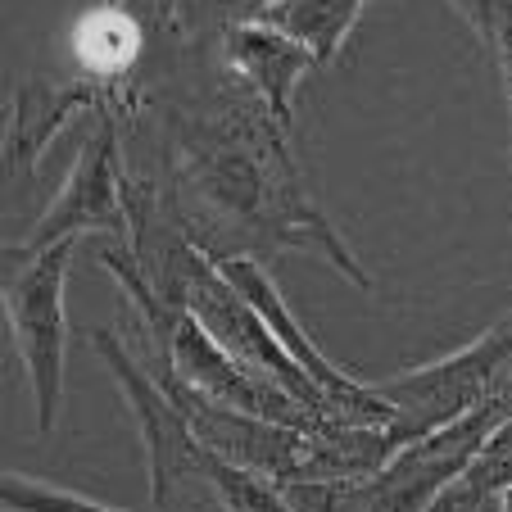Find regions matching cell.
<instances>
[{
	"mask_svg": "<svg viewBox=\"0 0 512 512\" xmlns=\"http://www.w3.org/2000/svg\"><path fill=\"white\" fill-rule=\"evenodd\" d=\"M164 68L159 87L141 78V96L118 123L127 145H141L127 168L155 177L186 241L213 263L304 250L354 290H372L368 268L313 200L290 132L227 68L223 46L164 41Z\"/></svg>",
	"mask_w": 512,
	"mask_h": 512,
	"instance_id": "cell-1",
	"label": "cell"
},
{
	"mask_svg": "<svg viewBox=\"0 0 512 512\" xmlns=\"http://www.w3.org/2000/svg\"><path fill=\"white\" fill-rule=\"evenodd\" d=\"M91 349L118 381L127 408L136 417L150 463V508L155 512H227L218 490V454L204 445L186 413L173 404L159 377L145 368V358L132 349V340L100 327L91 331Z\"/></svg>",
	"mask_w": 512,
	"mask_h": 512,
	"instance_id": "cell-2",
	"label": "cell"
},
{
	"mask_svg": "<svg viewBox=\"0 0 512 512\" xmlns=\"http://www.w3.org/2000/svg\"><path fill=\"white\" fill-rule=\"evenodd\" d=\"M78 254V236L55 241L37 254L5 250V322L10 345L23 363V377L37 408V435H55L59 408H64V281Z\"/></svg>",
	"mask_w": 512,
	"mask_h": 512,
	"instance_id": "cell-3",
	"label": "cell"
},
{
	"mask_svg": "<svg viewBox=\"0 0 512 512\" xmlns=\"http://www.w3.org/2000/svg\"><path fill=\"white\" fill-rule=\"evenodd\" d=\"M508 363H512V313H503L494 327H485V336H476L458 354L377 381L381 395L395 404L390 435L399 445H408V440H422V435L467 417L485 399H494Z\"/></svg>",
	"mask_w": 512,
	"mask_h": 512,
	"instance_id": "cell-4",
	"label": "cell"
},
{
	"mask_svg": "<svg viewBox=\"0 0 512 512\" xmlns=\"http://www.w3.org/2000/svg\"><path fill=\"white\" fill-rule=\"evenodd\" d=\"M87 232H109L118 241H132V213H127V150H123V123L114 109H100L91 118V132L82 141L78 159L68 168L59 195L37 218L28 241L5 245L14 254H37L55 241Z\"/></svg>",
	"mask_w": 512,
	"mask_h": 512,
	"instance_id": "cell-5",
	"label": "cell"
},
{
	"mask_svg": "<svg viewBox=\"0 0 512 512\" xmlns=\"http://www.w3.org/2000/svg\"><path fill=\"white\" fill-rule=\"evenodd\" d=\"M218 268H223V277L241 290L254 309H259V318L268 322V331L281 340V345H286V354L295 358L304 372H309V381L322 390L327 413L336 417V422H349V426H395V404L381 395L377 381H372V386H368V381H354L349 372H340V363H331V358L309 340V331L295 322V313H290L286 300H281V290H277V281H272L268 263H263V259H223Z\"/></svg>",
	"mask_w": 512,
	"mask_h": 512,
	"instance_id": "cell-6",
	"label": "cell"
},
{
	"mask_svg": "<svg viewBox=\"0 0 512 512\" xmlns=\"http://www.w3.org/2000/svg\"><path fill=\"white\" fill-rule=\"evenodd\" d=\"M223 59L236 78L272 109V118H277L286 132H290V123H295V91H300V82L322 68L309 46H300L290 32L272 28V23H263V19L236 23L223 37Z\"/></svg>",
	"mask_w": 512,
	"mask_h": 512,
	"instance_id": "cell-7",
	"label": "cell"
},
{
	"mask_svg": "<svg viewBox=\"0 0 512 512\" xmlns=\"http://www.w3.org/2000/svg\"><path fill=\"white\" fill-rule=\"evenodd\" d=\"M100 109H114L109 91L91 78L73 82H23L10 105V132H5V173L28 177L46 145L64 132L78 114L96 118Z\"/></svg>",
	"mask_w": 512,
	"mask_h": 512,
	"instance_id": "cell-8",
	"label": "cell"
},
{
	"mask_svg": "<svg viewBox=\"0 0 512 512\" xmlns=\"http://www.w3.org/2000/svg\"><path fill=\"white\" fill-rule=\"evenodd\" d=\"M150 19L159 41H173L186 50H213L245 19H259L272 0H132Z\"/></svg>",
	"mask_w": 512,
	"mask_h": 512,
	"instance_id": "cell-9",
	"label": "cell"
},
{
	"mask_svg": "<svg viewBox=\"0 0 512 512\" xmlns=\"http://www.w3.org/2000/svg\"><path fill=\"white\" fill-rule=\"evenodd\" d=\"M368 5L372 0H272L259 19L290 32V37L300 41V46H309L313 59L327 68L331 59L345 50L349 32H354V23L363 19Z\"/></svg>",
	"mask_w": 512,
	"mask_h": 512,
	"instance_id": "cell-10",
	"label": "cell"
},
{
	"mask_svg": "<svg viewBox=\"0 0 512 512\" xmlns=\"http://www.w3.org/2000/svg\"><path fill=\"white\" fill-rule=\"evenodd\" d=\"M0 499H5V512H123V508H114V503H100L78 490H64V485L32 481V476H23V472H5Z\"/></svg>",
	"mask_w": 512,
	"mask_h": 512,
	"instance_id": "cell-11",
	"label": "cell"
},
{
	"mask_svg": "<svg viewBox=\"0 0 512 512\" xmlns=\"http://www.w3.org/2000/svg\"><path fill=\"white\" fill-rule=\"evenodd\" d=\"M458 485L476 494H508L512 490V417H503L499 426L490 431V440L481 445V454L472 458Z\"/></svg>",
	"mask_w": 512,
	"mask_h": 512,
	"instance_id": "cell-12",
	"label": "cell"
}]
</instances>
